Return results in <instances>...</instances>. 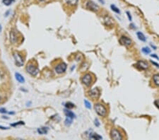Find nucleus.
Wrapping results in <instances>:
<instances>
[{
  "mask_svg": "<svg viewBox=\"0 0 159 140\" xmlns=\"http://www.w3.org/2000/svg\"><path fill=\"white\" fill-rule=\"evenodd\" d=\"M95 112L101 117H105L107 115V109L101 103H96L94 106Z\"/></svg>",
  "mask_w": 159,
  "mask_h": 140,
  "instance_id": "nucleus-1",
  "label": "nucleus"
},
{
  "mask_svg": "<svg viewBox=\"0 0 159 140\" xmlns=\"http://www.w3.org/2000/svg\"><path fill=\"white\" fill-rule=\"evenodd\" d=\"M26 71L28 72V73H29L33 77H36L38 74L39 73L38 68L32 63L28 64V65L26 66Z\"/></svg>",
  "mask_w": 159,
  "mask_h": 140,
  "instance_id": "nucleus-2",
  "label": "nucleus"
},
{
  "mask_svg": "<svg viewBox=\"0 0 159 140\" xmlns=\"http://www.w3.org/2000/svg\"><path fill=\"white\" fill-rule=\"evenodd\" d=\"M92 76L90 74H86L81 78V82L83 85L88 87L92 84Z\"/></svg>",
  "mask_w": 159,
  "mask_h": 140,
  "instance_id": "nucleus-3",
  "label": "nucleus"
},
{
  "mask_svg": "<svg viewBox=\"0 0 159 140\" xmlns=\"http://www.w3.org/2000/svg\"><path fill=\"white\" fill-rule=\"evenodd\" d=\"M86 7L88 10H91V11H95H95H98L100 10V7L98 6V5H97L93 1H87V3L86 4Z\"/></svg>",
  "mask_w": 159,
  "mask_h": 140,
  "instance_id": "nucleus-4",
  "label": "nucleus"
},
{
  "mask_svg": "<svg viewBox=\"0 0 159 140\" xmlns=\"http://www.w3.org/2000/svg\"><path fill=\"white\" fill-rule=\"evenodd\" d=\"M14 58L15 60V63L18 67H21L23 65V63H24L23 58L18 52L14 53Z\"/></svg>",
  "mask_w": 159,
  "mask_h": 140,
  "instance_id": "nucleus-5",
  "label": "nucleus"
},
{
  "mask_svg": "<svg viewBox=\"0 0 159 140\" xmlns=\"http://www.w3.org/2000/svg\"><path fill=\"white\" fill-rule=\"evenodd\" d=\"M110 137L112 140H122V136L121 133L117 129H112L110 132Z\"/></svg>",
  "mask_w": 159,
  "mask_h": 140,
  "instance_id": "nucleus-6",
  "label": "nucleus"
},
{
  "mask_svg": "<svg viewBox=\"0 0 159 140\" xmlns=\"http://www.w3.org/2000/svg\"><path fill=\"white\" fill-rule=\"evenodd\" d=\"M120 43L122 45L126 47H129L132 45V41L130 38H129L128 37L126 36H122L120 38Z\"/></svg>",
  "mask_w": 159,
  "mask_h": 140,
  "instance_id": "nucleus-7",
  "label": "nucleus"
},
{
  "mask_svg": "<svg viewBox=\"0 0 159 140\" xmlns=\"http://www.w3.org/2000/svg\"><path fill=\"white\" fill-rule=\"evenodd\" d=\"M66 64L64 62H62L60 64H59L56 67H55V71L57 74H62L64 73L66 69Z\"/></svg>",
  "mask_w": 159,
  "mask_h": 140,
  "instance_id": "nucleus-8",
  "label": "nucleus"
},
{
  "mask_svg": "<svg viewBox=\"0 0 159 140\" xmlns=\"http://www.w3.org/2000/svg\"><path fill=\"white\" fill-rule=\"evenodd\" d=\"M88 95H89V96H90L91 98L96 99V98H98L100 96V90H99L98 88H93V89H92L88 92Z\"/></svg>",
  "mask_w": 159,
  "mask_h": 140,
  "instance_id": "nucleus-9",
  "label": "nucleus"
},
{
  "mask_svg": "<svg viewBox=\"0 0 159 140\" xmlns=\"http://www.w3.org/2000/svg\"><path fill=\"white\" fill-rule=\"evenodd\" d=\"M136 65H137V67H138L139 69H142V70L146 69L148 68V63L146 61H143V60H139L138 62H137Z\"/></svg>",
  "mask_w": 159,
  "mask_h": 140,
  "instance_id": "nucleus-10",
  "label": "nucleus"
},
{
  "mask_svg": "<svg viewBox=\"0 0 159 140\" xmlns=\"http://www.w3.org/2000/svg\"><path fill=\"white\" fill-rule=\"evenodd\" d=\"M103 20L105 23L108 26H112L114 24V20L110 16L108 15H105L103 17Z\"/></svg>",
  "mask_w": 159,
  "mask_h": 140,
  "instance_id": "nucleus-11",
  "label": "nucleus"
},
{
  "mask_svg": "<svg viewBox=\"0 0 159 140\" xmlns=\"http://www.w3.org/2000/svg\"><path fill=\"white\" fill-rule=\"evenodd\" d=\"M17 31L15 29H12L11 31V33H10V37H11V41L13 43H16L18 40V35H17Z\"/></svg>",
  "mask_w": 159,
  "mask_h": 140,
  "instance_id": "nucleus-12",
  "label": "nucleus"
},
{
  "mask_svg": "<svg viewBox=\"0 0 159 140\" xmlns=\"http://www.w3.org/2000/svg\"><path fill=\"white\" fill-rule=\"evenodd\" d=\"M64 113H65V115H66V117H69V118H72V119H74V118H75V115H74V113L72 112L71 111L69 110L68 109H65V110H64Z\"/></svg>",
  "mask_w": 159,
  "mask_h": 140,
  "instance_id": "nucleus-13",
  "label": "nucleus"
},
{
  "mask_svg": "<svg viewBox=\"0 0 159 140\" xmlns=\"http://www.w3.org/2000/svg\"><path fill=\"white\" fill-rule=\"evenodd\" d=\"M15 77H16V79L19 82V83H24L25 82V79H24V78L21 75V74H20L19 73H16L15 74Z\"/></svg>",
  "mask_w": 159,
  "mask_h": 140,
  "instance_id": "nucleus-14",
  "label": "nucleus"
},
{
  "mask_svg": "<svg viewBox=\"0 0 159 140\" xmlns=\"http://www.w3.org/2000/svg\"><path fill=\"white\" fill-rule=\"evenodd\" d=\"M137 35L139 40H140L141 41H143V42H145V41H146V38L145 35H143L142 32H139V31L137 32Z\"/></svg>",
  "mask_w": 159,
  "mask_h": 140,
  "instance_id": "nucleus-15",
  "label": "nucleus"
},
{
  "mask_svg": "<svg viewBox=\"0 0 159 140\" xmlns=\"http://www.w3.org/2000/svg\"><path fill=\"white\" fill-rule=\"evenodd\" d=\"M153 81L156 86L159 87V74H155L153 77Z\"/></svg>",
  "mask_w": 159,
  "mask_h": 140,
  "instance_id": "nucleus-16",
  "label": "nucleus"
},
{
  "mask_svg": "<svg viewBox=\"0 0 159 140\" xmlns=\"http://www.w3.org/2000/svg\"><path fill=\"white\" fill-rule=\"evenodd\" d=\"M38 133H40V134H47L48 132V129L46 127H41L38 129Z\"/></svg>",
  "mask_w": 159,
  "mask_h": 140,
  "instance_id": "nucleus-17",
  "label": "nucleus"
},
{
  "mask_svg": "<svg viewBox=\"0 0 159 140\" xmlns=\"http://www.w3.org/2000/svg\"><path fill=\"white\" fill-rule=\"evenodd\" d=\"M66 3L69 4V5H71V6H75L77 5V4L78 3L79 0H66Z\"/></svg>",
  "mask_w": 159,
  "mask_h": 140,
  "instance_id": "nucleus-18",
  "label": "nucleus"
},
{
  "mask_svg": "<svg viewBox=\"0 0 159 140\" xmlns=\"http://www.w3.org/2000/svg\"><path fill=\"white\" fill-rule=\"evenodd\" d=\"M142 51L145 55H148V54L151 53V49L148 47H143V48L142 49Z\"/></svg>",
  "mask_w": 159,
  "mask_h": 140,
  "instance_id": "nucleus-19",
  "label": "nucleus"
},
{
  "mask_svg": "<svg viewBox=\"0 0 159 140\" xmlns=\"http://www.w3.org/2000/svg\"><path fill=\"white\" fill-rule=\"evenodd\" d=\"M90 138L94 139V140H102L103 139V137L101 136H100V135H98V134H95V133H93L91 135H90Z\"/></svg>",
  "mask_w": 159,
  "mask_h": 140,
  "instance_id": "nucleus-20",
  "label": "nucleus"
},
{
  "mask_svg": "<svg viewBox=\"0 0 159 140\" xmlns=\"http://www.w3.org/2000/svg\"><path fill=\"white\" fill-rule=\"evenodd\" d=\"M72 118H70L69 117H66L65 121H64V124L66 126H70L71 124V123H72Z\"/></svg>",
  "mask_w": 159,
  "mask_h": 140,
  "instance_id": "nucleus-21",
  "label": "nucleus"
},
{
  "mask_svg": "<svg viewBox=\"0 0 159 140\" xmlns=\"http://www.w3.org/2000/svg\"><path fill=\"white\" fill-rule=\"evenodd\" d=\"M110 7H111L112 10L113 11H115V13H117V14H120V9H119L115 5L112 4L111 6H110Z\"/></svg>",
  "mask_w": 159,
  "mask_h": 140,
  "instance_id": "nucleus-22",
  "label": "nucleus"
},
{
  "mask_svg": "<svg viewBox=\"0 0 159 140\" xmlns=\"http://www.w3.org/2000/svg\"><path fill=\"white\" fill-rule=\"evenodd\" d=\"M14 1H15V0H3V1H2L3 4H4L6 5V6L11 5V4H13Z\"/></svg>",
  "mask_w": 159,
  "mask_h": 140,
  "instance_id": "nucleus-23",
  "label": "nucleus"
},
{
  "mask_svg": "<svg viewBox=\"0 0 159 140\" xmlns=\"http://www.w3.org/2000/svg\"><path fill=\"white\" fill-rule=\"evenodd\" d=\"M65 107L67 109H71L73 108H74V104H73L71 102H68L65 104Z\"/></svg>",
  "mask_w": 159,
  "mask_h": 140,
  "instance_id": "nucleus-24",
  "label": "nucleus"
},
{
  "mask_svg": "<svg viewBox=\"0 0 159 140\" xmlns=\"http://www.w3.org/2000/svg\"><path fill=\"white\" fill-rule=\"evenodd\" d=\"M84 104H85V106L86 108L88 109H91V104L89 101H88L87 100H84Z\"/></svg>",
  "mask_w": 159,
  "mask_h": 140,
  "instance_id": "nucleus-25",
  "label": "nucleus"
},
{
  "mask_svg": "<svg viewBox=\"0 0 159 140\" xmlns=\"http://www.w3.org/2000/svg\"><path fill=\"white\" fill-rule=\"evenodd\" d=\"M19 124H24V123L23 121H20V122H18L16 123H14V124H11V126L14 127V126H16V125H19Z\"/></svg>",
  "mask_w": 159,
  "mask_h": 140,
  "instance_id": "nucleus-26",
  "label": "nucleus"
},
{
  "mask_svg": "<svg viewBox=\"0 0 159 140\" xmlns=\"http://www.w3.org/2000/svg\"><path fill=\"white\" fill-rule=\"evenodd\" d=\"M127 16H128V18H129V20L130 21H132V16L130 14V13L129 12V11H127Z\"/></svg>",
  "mask_w": 159,
  "mask_h": 140,
  "instance_id": "nucleus-27",
  "label": "nucleus"
},
{
  "mask_svg": "<svg viewBox=\"0 0 159 140\" xmlns=\"http://www.w3.org/2000/svg\"><path fill=\"white\" fill-rule=\"evenodd\" d=\"M95 125L96 127H99L100 126V123H99L98 119H95Z\"/></svg>",
  "mask_w": 159,
  "mask_h": 140,
  "instance_id": "nucleus-28",
  "label": "nucleus"
},
{
  "mask_svg": "<svg viewBox=\"0 0 159 140\" xmlns=\"http://www.w3.org/2000/svg\"><path fill=\"white\" fill-rule=\"evenodd\" d=\"M0 112L1 113H6V110L5 108H0Z\"/></svg>",
  "mask_w": 159,
  "mask_h": 140,
  "instance_id": "nucleus-29",
  "label": "nucleus"
},
{
  "mask_svg": "<svg viewBox=\"0 0 159 140\" xmlns=\"http://www.w3.org/2000/svg\"><path fill=\"white\" fill-rule=\"evenodd\" d=\"M151 57H154V58H156V59H158L159 60V57L156 55H155V54H153V55H151Z\"/></svg>",
  "mask_w": 159,
  "mask_h": 140,
  "instance_id": "nucleus-30",
  "label": "nucleus"
},
{
  "mask_svg": "<svg viewBox=\"0 0 159 140\" xmlns=\"http://www.w3.org/2000/svg\"><path fill=\"white\" fill-rule=\"evenodd\" d=\"M151 63H152L153 64H154V65H155L156 67H159V64H157L156 62H154V61H151Z\"/></svg>",
  "mask_w": 159,
  "mask_h": 140,
  "instance_id": "nucleus-31",
  "label": "nucleus"
},
{
  "mask_svg": "<svg viewBox=\"0 0 159 140\" xmlns=\"http://www.w3.org/2000/svg\"><path fill=\"white\" fill-rule=\"evenodd\" d=\"M48 0H37V1L38 3H44V2H46Z\"/></svg>",
  "mask_w": 159,
  "mask_h": 140,
  "instance_id": "nucleus-32",
  "label": "nucleus"
},
{
  "mask_svg": "<svg viewBox=\"0 0 159 140\" xmlns=\"http://www.w3.org/2000/svg\"><path fill=\"white\" fill-rule=\"evenodd\" d=\"M0 128L2 129H9V127H1V126H0Z\"/></svg>",
  "mask_w": 159,
  "mask_h": 140,
  "instance_id": "nucleus-33",
  "label": "nucleus"
},
{
  "mask_svg": "<svg viewBox=\"0 0 159 140\" xmlns=\"http://www.w3.org/2000/svg\"><path fill=\"white\" fill-rule=\"evenodd\" d=\"M151 46L152 47H153V48H154V50H156V46H154V45H152V44H151Z\"/></svg>",
  "mask_w": 159,
  "mask_h": 140,
  "instance_id": "nucleus-34",
  "label": "nucleus"
},
{
  "mask_svg": "<svg viewBox=\"0 0 159 140\" xmlns=\"http://www.w3.org/2000/svg\"><path fill=\"white\" fill-rule=\"evenodd\" d=\"M99 1H100V3H102V4H104V3H105V2H104V1H103V0H99Z\"/></svg>",
  "mask_w": 159,
  "mask_h": 140,
  "instance_id": "nucleus-35",
  "label": "nucleus"
},
{
  "mask_svg": "<svg viewBox=\"0 0 159 140\" xmlns=\"http://www.w3.org/2000/svg\"><path fill=\"white\" fill-rule=\"evenodd\" d=\"M1 31V26H0V31Z\"/></svg>",
  "mask_w": 159,
  "mask_h": 140,
  "instance_id": "nucleus-36",
  "label": "nucleus"
}]
</instances>
